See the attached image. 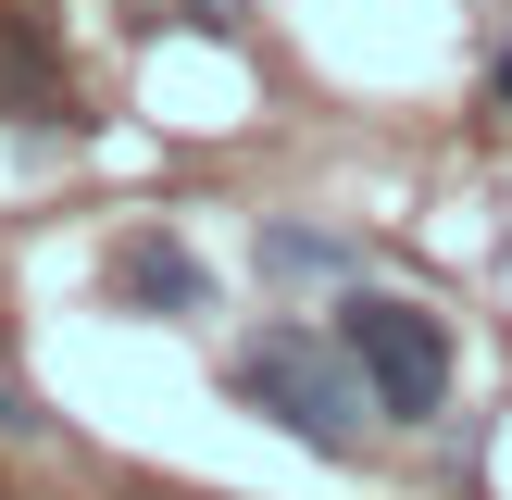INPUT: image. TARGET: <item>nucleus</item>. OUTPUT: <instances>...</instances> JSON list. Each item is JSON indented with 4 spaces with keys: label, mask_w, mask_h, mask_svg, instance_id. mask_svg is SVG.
Masks as SVG:
<instances>
[{
    "label": "nucleus",
    "mask_w": 512,
    "mask_h": 500,
    "mask_svg": "<svg viewBox=\"0 0 512 500\" xmlns=\"http://www.w3.org/2000/svg\"><path fill=\"white\" fill-rule=\"evenodd\" d=\"M238 400H250V413H275L300 450H350V438H363V413H375L350 338L325 350V338H300V325H263V338L238 350Z\"/></svg>",
    "instance_id": "nucleus-1"
},
{
    "label": "nucleus",
    "mask_w": 512,
    "mask_h": 500,
    "mask_svg": "<svg viewBox=\"0 0 512 500\" xmlns=\"http://www.w3.org/2000/svg\"><path fill=\"white\" fill-rule=\"evenodd\" d=\"M338 338H350V363H363L375 413H438V400H450V338H438L425 300L350 288V300H338Z\"/></svg>",
    "instance_id": "nucleus-2"
},
{
    "label": "nucleus",
    "mask_w": 512,
    "mask_h": 500,
    "mask_svg": "<svg viewBox=\"0 0 512 500\" xmlns=\"http://www.w3.org/2000/svg\"><path fill=\"white\" fill-rule=\"evenodd\" d=\"M113 288L150 300V313H200V263H188L175 238H125V250H113Z\"/></svg>",
    "instance_id": "nucleus-3"
},
{
    "label": "nucleus",
    "mask_w": 512,
    "mask_h": 500,
    "mask_svg": "<svg viewBox=\"0 0 512 500\" xmlns=\"http://www.w3.org/2000/svg\"><path fill=\"white\" fill-rule=\"evenodd\" d=\"M0 113H25V125H50V113H75V88L50 75V50L25 38L13 13H0Z\"/></svg>",
    "instance_id": "nucleus-4"
},
{
    "label": "nucleus",
    "mask_w": 512,
    "mask_h": 500,
    "mask_svg": "<svg viewBox=\"0 0 512 500\" xmlns=\"http://www.w3.org/2000/svg\"><path fill=\"white\" fill-rule=\"evenodd\" d=\"M125 25H200V38H238V13L250 0H113Z\"/></svg>",
    "instance_id": "nucleus-5"
},
{
    "label": "nucleus",
    "mask_w": 512,
    "mask_h": 500,
    "mask_svg": "<svg viewBox=\"0 0 512 500\" xmlns=\"http://www.w3.org/2000/svg\"><path fill=\"white\" fill-rule=\"evenodd\" d=\"M500 100H512V50H500Z\"/></svg>",
    "instance_id": "nucleus-6"
}]
</instances>
